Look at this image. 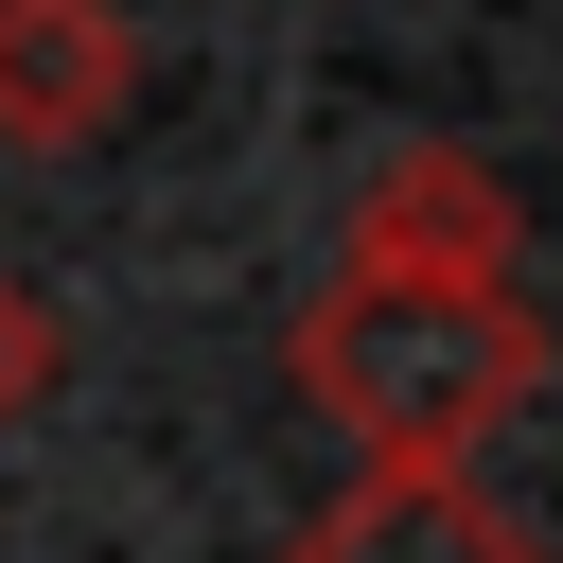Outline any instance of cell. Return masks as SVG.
Masks as SVG:
<instances>
[{"label":"cell","mask_w":563,"mask_h":563,"mask_svg":"<svg viewBox=\"0 0 563 563\" xmlns=\"http://www.w3.org/2000/svg\"><path fill=\"white\" fill-rule=\"evenodd\" d=\"M545 387V317L510 282H317L299 299V405L352 422L369 475H475V440Z\"/></svg>","instance_id":"obj_1"},{"label":"cell","mask_w":563,"mask_h":563,"mask_svg":"<svg viewBox=\"0 0 563 563\" xmlns=\"http://www.w3.org/2000/svg\"><path fill=\"white\" fill-rule=\"evenodd\" d=\"M352 282H510V176L457 158V141L369 158V194H352Z\"/></svg>","instance_id":"obj_2"},{"label":"cell","mask_w":563,"mask_h":563,"mask_svg":"<svg viewBox=\"0 0 563 563\" xmlns=\"http://www.w3.org/2000/svg\"><path fill=\"white\" fill-rule=\"evenodd\" d=\"M141 106V35L106 0H0V141L18 158H88Z\"/></svg>","instance_id":"obj_3"},{"label":"cell","mask_w":563,"mask_h":563,"mask_svg":"<svg viewBox=\"0 0 563 563\" xmlns=\"http://www.w3.org/2000/svg\"><path fill=\"white\" fill-rule=\"evenodd\" d=\"M282 563H545V545H528L475 475H352Z\"/></svg>","instance_id":"obj_4"},{"label":"cell","mask_w":563,"mask_h":563,"mask_svg":"<svg viewBox=\"0 0 563 563\" xmlns=\"http://www.w3.org/2000/svg\"><path fill=\"white\" fill-rule=\"evenodd\" d=\"M53 387H70V317H53V299L0 264V422H35Z\"/></svg>","instance_id":"obj_5"}]
</instances>
